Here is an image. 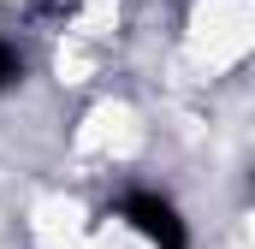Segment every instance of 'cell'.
Segmentation results:
<instances>
[{"instance_id": "cell-1", "label": "cell", "mask_w": 255, "mask_h": 249, "mask_svg": "<svg viewBox=\"0 0 255 249\" xmlns=\"http://www.w3.org/2000/svg\"><path fill=\"white\" fill-rule=\"evenodd\" d=\"M119 220H130L148 244H160V249H184V244H190V238H184V220H178V208H172L166 196L136 190V196H125V202H119Z\"/></svg>"}, {"instance_id": "cell-2", "label": "cell", "mask_w": 255, "mask_h": 249, "mask_svg": "<svg viewBox=\"0 0 255 249\" xmlns=\"http://www.w3.org/2000/svg\"><path fill=\"white\" fill-rule=\"evenodd\" d=\"M18 71H24V65H18V54L0 42V89H12V83H18Z\"/></svg>"}]
</instances>
